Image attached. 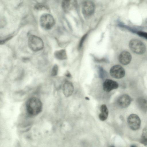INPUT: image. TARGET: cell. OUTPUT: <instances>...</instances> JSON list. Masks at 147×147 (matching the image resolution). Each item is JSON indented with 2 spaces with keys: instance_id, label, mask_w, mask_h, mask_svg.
Returning a JSON list of instances; mask_svg holds the SVG:
<instances>
[{
  "instance_id": "cell-1",
  "label": "cell",
  "mask_w": 147,
  "mask_h": 147,
  "mask_svg": "<svg viewBox=\"0 0 147 147\" xmlns=\"http://www.w3.org/2000/svg\"><path fill=\"white\" fill-rule=\"evenodd\" d=\"M42 105L38 98L33 97L28 100L26 104V109L28 114L31 116L38 115L41 111Z\"/></svg>"
},
{
  "instance_id": "cell-2",
  "label": "cell",
  "mask_w": 147,
  "mask_h": 147,
  "mask_svg": "<svg viewBox=\"0 0 147 147\" xmlns=\"http://www.w3.org/2000/svg\"><path fill=\"white\" fill-rule=\"evenodd\" d=\"M28 44L30 48L35 51H40L44 47L42 40L39 37L33 35H30L29 36Z\"/></svg>"
},
{
  "instance_id": "cell-3",
  "label": "cell",
  "mask_w": 147,
  "mask_h": 147,
  "mask_svg": "<svg viewBox=\"0 0 147 147\" xmlns=\"http://www.w3.org/2000/svg\"><path fill=\"white\" fill-rule=\"evenodd\" d=\"M129 46L133 52L138 54H143L146 49L144 44L140 40L136 39L131 40L129 42Z\"/></svg>"
},
{
  "instance_id": "cell-4",
  "label": "cell",
  "mask_w": 147,
  "mask_h": 147,
  "mask_svg": "<svg viewBox=\"0 0 147 147\" xmlns=\"http://www.w3.org/2000/svg\"><path fill=\"white\" fill-rule=\"evenodd\" d=\"M40 23L41 26L43 28L49 30L54 25L55 21L52 15L49 13H45L41 16Z\"/></svg>"
},
{
  "instance_id": "cell-5",
  "label": "cell",
  "mask_w": 147,
  "mask_h": 147,
  "mask_svg": "<svg viewBox=\"0 0 147 147\" xmlns=\"http://www.w3.org/2000/svg\"><path fill=\"white\" fill-rule=\"evenodd\" d=\"M127 122L129 127L133 130H136L140 127V119L136 114H133L129 115L127 118Z\"/></svg>"
},
{
  "instance_id": "cell-6",
  "label": "cell",
  "mask_w": 147,
  "mask_h": 147,
  "mask_svg": "<svg viewBox=\"0 0 147 147\" xmlns=\"http://www.w3.org/2000/svg\"><path fill=\"white\" fill-rule=\"evenodd\" d=\"M95 10L94 3L90 1H86L82 4V11L84 15L86 17L92 16Z\"/></svg>"
},
{
  "instance_id": "cell-7",
  "label": "cell",
  "mask_w": 147,
  "mask_h": 147,
  "mask_svg": "<svg viewBox=\"0 0 147 147\" xmlns=\"http://www.w3.org/2000/svg\"><path fill=\"white\" fill-rule=\"evenodd\" d=\"M111 76L116 79H120L125 76V72L124 68L119 65H115L112 67L110 71Z\"/></svg>"
},
{
  "instance_id": "cell-8",
  "label": "cell",
  "mask_w": 147,
  "mask_h": 147,
  "mask_svg": "<svg viewBox=\"0 0 147 147\" xmlns=\"http://www.w3.org/2000/svg\"><path fill=\"white\" fill-rule=\"evenodd\" d=\"M77 5V0H63L61 6L63 10L68 12L75 9Z\"/></svg>"
},
{
  "instance_id": "cell-9",
  "label": "cell",
  "mask_w": 147,
  "mask_h": 147,
  "mask_svg": "<svg viewBox=\"0 0 147 147\" xmlns=\"http://www.w3.org/2000/svg\"><path fill=\"white\" fill-rule=\"evenodd\" d=\"M119 84L116 81L109 79L106 80L103 84L104 90L107 92L117 88Z\"/></svg>"
},
{
  "instance_id": "cell-10",
  "label": "cell",
  "mask_w": 147,
  "mask_h": 147,
  "mask_svg": "<svg viewBox=\"0 0 147 147\" xmlns=\"http://www.w3.org/2000/svg\"><path fill=\"white\" fill-rule=\"evenodd\" d=\"M131 102V98L127 94H123L118 99L117 102L119 105L122 108H126L128 107Z\"/></svg>"
},
{
  "instance_id": "cell-11",
  "label": "cell",
  "mask_w": 147,
  "mask_h": 147,
  "mask_svg": "<svg viewBox=\"0 0 147 147\" xmlns=\"http://www.w3.org/2000/svg\"><path fill=\"white\" fill-rule=\"evenodd\" d=\"M131 59L130 53L127 51H124L121 52L119 57V62L122 64L126 65L129 64Z\"/></svg>"
},
{
  "instance_id": "cell-12",
  "label": "cell",
  "mask_w": 147,
  "mask_h": 147,
  "mask_svg": "<svg viewBox=\"0 0 147 147\" xmlns=\"http://www.w3.org/2000/svg\"><path fill=\"white\" fill-rule=\"evenodd\" d=\"M63 91L64 94L66 97L70 96L74 91V87L72 83L68 81H66L63 85Z\"/></svg>"
},
{
  "instance_id": "cell-13",
  "label": "cell",
  "mask_w": 147,
  "mask_h": 147,
  "mask_svg": "<svg viewBox=\"0 0 147 147\" xmlns=\"http://www.w3.org/2000/svg\"><path fill=\"white\" fill-rule=\"evenodd\" d=\"M100 113L99 115V119L102 121L106 120L108 117L109 111L106 105L103 104L100 107Z\"/></svg>"
},
{
  "instance_id": "cell-14",
  "label": "cell",
  "mask_w": 147,
  "mask_h": 147,
  "mask_svg": "<svg viewBox=\"0 0 147 147\" xmlns=\"http://www.w3.org/2000/svg\"><path fill=\"white\" fill-rule=\"evenodd\" d=\"M54 55L56 58L60 60H65L67 58L66 51L64 49L56 51Z\"/></svg>"
},
{
  "instance_id": "cell-15",
  "label": "cell",
  "mask_w": 147,
  "mask_h": 147,
  "mask_svg": "<svg viewBox=\"0 0 147 147\" xmlns=\"http://www.w3.org/2000/svg\"><path fill=\"white\" fill-rule=\"evenodd\" d=\"M138 105L142 111H147V100L142 98H138L137 101Z\"/></svg>"
},
{
  "instance_id": "cell-16",
  "label": "cell",
  "mask_w": 147,
  "mask_h": 147,
  "mask_svg": "<svg viewBox=\"0 0 147 147\" xmlns=\"http://www.w3.org/2000/svg\"><path fill=\"white\" fill-rule=\"evenodd\" d=\"M140 143L147 146V128H145L142 130L140 141Z\"/></svg>"
},
{
  "instance_id": "cell-17",
  "label": "cell",
  "mask_w": 147,
  "mask_h": 147,
  "mask_svg": "<svg viewBox=\"0 0 147 147\" xmlns=\"http://www.w3.org/2000/svg\"><path fill=\"white\" fill-rule=\"evenodd\" d=\"M87 34H86L83 35L81 38L78 46V49H80L82 47L84 42L87 36Z\"/></svg>"
},
{
  "instance_id": "cell-18",
  "label": "cell",
  "mask_w": 147,
  "mask_h": 147,
  "mask_svg": "<svg viewBox=\"0 0 147 147\" xmlns=\"http://www.w3.org/2000/svg\"><path fill=\"white\" fill-rule=\"evenodd\" d=\"M58 66L57 65H54L52 69L51 75L52 76H55L57 75L58 71Z\"/></svg>"
},
{
  "instance_id": "cell-19",
  "label": "cell",
  "mask_w": 147,
  "mask_h": 147,
  "mask_svg": "<svg viewBox=\"0 0 147 147\" xmlns=\"http://www.w3.org/2000/svg\"><path fill=\"white\" fill-rule=\"evenodd\" d=\"M99 75L100 77L102 78H103L105 76L106 74V72L102 67H99Z\"/></svg>"
},
{
  "instance_id": "cell-20",
  "label": "cell",
  "mask_w": 147,
  "mask_h": 147,
  "mask_svg": "<svg viewBox=\"0 0 147 147\" xmlns=\"http://www.w3.org/2000/svg\"><path fill=\"white\" fill-rule=\"evenodd\" d=\"M137 34L140 36L147 39V32L139 31L138 32Z\"/></svg>"
},
{
  "instance_id": "cell-21",
  "label": "cell",
  "mask_w": 147,
  "mask_h": 147,
  "mask_svg": "<svg viewBox=\"0 0 147 147\" xmlns=\"http://www.w3.org/2000/svg\"><path fill=\"white\" fill-rule=\"evenodd\" d=\"M12 37V36H10L8 37L5 40H3L2 41H1L0 42L1 44H3L6 42L7 40L10 39Z\"/></svg>"
},
{
  "instance_id": "cell-22",
  "label": "cell",
  "mask_w": 147,
  "mask_h": 147,
  "mask_svg": "<svg viewBox=\"0 0 147 147\" xmlns=\"http://www.w3.org/2000/svg\"><path fill=\"white\" fill-rule=\"evenodd\" d=\"M65 76L69 78H70L71 77V75L69 72L67 71L65 74Z\"/></svg>"
},
{
  "instance_id": "cell-23",
  "label": "cell",
  "mask_w": 147,
  "mask_h": 147,
  "mask_svg": "<svg viewBox=\"0 0 147 147\" xmlns=\"http://www.w3.org/2000/svg\"><path fill=\"white\" fill-rule=\"evenodd\" d=\"M85 98L86 100H89V98H88V97H86Z\"/></svg>"
}]
</instances>
